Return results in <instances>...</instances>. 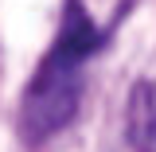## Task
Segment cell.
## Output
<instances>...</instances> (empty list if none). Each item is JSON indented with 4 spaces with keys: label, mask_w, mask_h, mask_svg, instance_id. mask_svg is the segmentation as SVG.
Returning <instances> with one entry per match:
<instances>
[{
    "label": "cell",
    "mask_w": 156,
    "mask_h": 152,
    "mask_svg": "<svg viewBox=\"0 0 156 152\" xmlns=\"http://www.w3.org/2000/svg\"><path fill=\"white\" fill-rule=\"evenodd\" d=\"M125 133L133 152H156V82H136L125 109Z\"/></svg>",
    "instance_id": "7a4b0ae2"
},
{
    "label": "cell",
    "mask_w": 156,
    "mask_h": 152,
    "mask_svg": "<svg viewBox=\"0 0 156 152\" xmlns=\"http://www.w3.org/2000/svg\"><path fill=\"white\" fill-rule=\"evenodd\" d=\"M98 47H101V31L94 27V19L86 16V8L78 4V0H66V8H62V27H58V39H55V51L70 58H82L94 55Z\"/></svg>",
    "instance_id": "3957f363"
},
{
    "label": "cell",
    "mask_w": 156,
    "mask_h": 152,
    "mask_svg": "<svg viewBox=\"0 0 156 152\" xmlns=\"http://www.w3.org/2000/svg\"><path fill=\"white\" fill-rule=\"evenodd\" d=\"M82 101V62L62 51H47L35 78L27 82L20 101V133L31 144H43L47 136L66 129Z\"/></svg>",
    "instance_id": "6da1fadb"
}]
</instances>
